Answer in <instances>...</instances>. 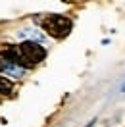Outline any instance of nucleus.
<instances>
[{
  "mask_svg": "<svg viewBox=\"0 0 125 127\" xmlns=\"http://www.w3.org/2000/svg\"><path fill=\"white\" fill-rule=\"evenodd\" d=\"M10 91H12V81H10L8 77H2V75H0V93L6 95Z\"/></svg>",
  "mask_w": 125,
  "mask_h": 127,
  "instance_id": "obj_3",
  "label": "nucleus"
},
{
  "mask_svg": "<svg viewBox=\"0 0 125 127\" xmlns=\"http://www.w3.org/2000/svg\"><path fill=\"white\" fill-rule=\"evenodd\" d=\"M44 58H46V50L40 44H37V42H23V44L17 46L16 64L23 65V67H35Z\"/></svg>",
  "mask_w": 125,
  "mask_h": 127,
  "instance_id": "obj_1",
  "label": "nucleus"
},
{
  "mask_svg": "<svg viewBox=\"0 0 125 127\" xmlns=\"http://www.w3.org/2000/svg\"><path fill=\"white\" fill-rule=\"evenodd\" d=\"M42 27H44V31H46L50 37L63 39V37H67L69 31H71V21L63 16H50L42 21Z\"/></svg>",
  "mask_w": 125,
  "mask_h": 127,
  "instance_id": "obj_2",
  "label": "nucleus"
}]
</instances>
